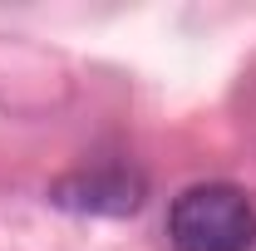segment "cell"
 <instances>
[{
    "label": "cell",
    "mask_w": 256,
    "mask_h": 251,
    "mask_svg": "<svg viewBox=\"0 0 256 251\" xmlns=\"http://www.w3.org/2000/svg\"><path fill=\"white\" fill-rule=\"evenodd\" d=\"M172 251H252L256 246V202L232 182H192L168 207Z\"/></svg>",
    "instance_id": "1"
},
{
    "label": "cell",
    "mask_w": 256,
    "mask_h": 251,
    "mask_svg": "<svg viewBox=\"0 0 256 251\" xmlns=\"http://www.w3.org/2000/svg\"><path fill=\"white\" fill-rule=\"evenodd\" d=\"M50 197L69 212L124 217V212H138V202H143V178L128 168H94V172H74V178L54 182Z\"/></svg>",
    "instance_id": "2"
}]
</instances>
